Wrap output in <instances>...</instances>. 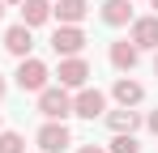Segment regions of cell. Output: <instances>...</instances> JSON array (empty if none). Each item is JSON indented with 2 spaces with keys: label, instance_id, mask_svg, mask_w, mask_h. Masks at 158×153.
<instances>
[{
  "label": "cell",
  "instance_id": "obj_1",
  "mask_svg": "<svg viewBox=\"0 0 158 153\" xmlns=\"http://www.w3.org/2000/svg\"><path fill=\"white\" fill-rule=\"evenodd\" d=\"M39 115H43V119H56V124H64V119L73 115V94H69L64 85H47V89L39 94Z\"/></svg>",
  "mask_w": 158,
  "mask_h": 153
},
{
  "label": "cell",
  "instance_id": "obj_2",
  "mask_svg": "<svg viewBox=\"0 0 158 153\" xmlns=\"http://www.w3.org/2000/svg\"><path fill=\"white\" fill-rule=\"evenodd\" d=\"M47 76H52V68H47L43 60L26 55V60L17 64V89H22V94H43V89H47Z\"/></svg>",
  "mask_w": 158,
  "mask_h": 153
},
{
  "label": "cell",
  "instance_id": "obj_3",
  "mask_svg": "<svg viewBox=\"0 0 158 153\" xmlns=\"http://www.w3.org/2000/svg\"><path fill=\"white\" fill-rule=\"evenodd\" d=\"M52 51L60 55V60L81 55V51H85V30H81V26H60V30L52 34Z\"/></svg>",
  "mask_w": 158,
  "mask_h": 153
},
{
  "label": "cell",
  "instance_id": "obj_4",
  "mask_svg": "<svg viewBox=\"0 0 158 153\" xmlns=\"http://www.w3.org/2000/svg\"><path fill=\"white\" fill-rule=\"evenodd\" d=\"M73 115H81V119H98V115H107V94L94 89V85L77 89V94H73Z\"/></svg>",
  "mask_w": 158,
  "mask_h": 153
},
{
  "label": "cell",
  "instance_id": "obj_5",
  "mask_svg": "<svg viewBox=\"0 0 158 153\" xmlns=\"http://www.w3.org/2000/svg\"><path fill=\"white\" fill-rule=\"evenodd\" d=\"M69 145H73V132H69L64 124L47 119V124L39 128V149H43V153H64Z\"/></svg>",
  "mask_w": 158,
  "mask_h": 153
},
{
  "label": "cell",
  "instance_id": "obj_6",
  "mask_svg": "<svg viewBox=\"0 0 158 153\" xmlns=\"http://www.w3.org/2000/svg\"><path fill=\"white\" fill-rule=\"evenodd\" d=\"M60 85L64 89H85V81H90V64L81 60V55H69V60H60Z\"/></svg>",
  "mask_w": 158,
  "mask_h": 153
},
{
  "label": "cell",
  "instance_id": "obj_7",
  "mask_svg": "<svg viewBox=\"0 0 158 153\" xmlns=\"http://www.w3.org/2000/svg\"><path fill=\"white\" fill-rule=\"evenodd\" d=\"M128 43H132L137 51H158V13H154V17H137V22H132Z\"/></svg>",
  "mask_w": 158,
  "mask_h": 153
},
{
  "label": "cell",
  "instance_id": "obj_8",
  "mask_svg": "<svg viewBox=\"0 0 158 153\" xmlns=\"http://www.w3.org/2000/svg\"><path fill=\"white\" fill-rule=\"evenodd\" d=\"M30 47H34V34H30V26H9V30H4V51H9V55H17V60H26L30 55Z\"/></svg>",
  "mask_w": 158,
  "mask_h": 153
},
{
  "label": "cell",
  "instance_id": "obj_9",
  "mask_svg": "<svg viewBox=\"0 0 158 153\" xmlns=\"http://www.w3.org/2000/svg\"><path fill=\"white\" fill-rule=\"evenodd\" d=\"M111 98L120 102V106H141V102H145V85L132 81V76H120V81L111 85Z\"/></svg>",
  "mask_w": 158,
  "mask_h": 153
},
{
  "label": "cell",
  "instance_id": "obj_10",
  "mask_svg": "<svg viewBox=\"0 0 158 153\" xmlns=\"http://www.w3.org/2000/svg\"><path fill=\"white\" fill-rule=\"evenodd\" d=\"M85 13H90V0H60V4H52V17L60 26H81Z\"/></svg>",
  "mask_w": 158,
  "mask_h": 153
},
{
  "label": "cell",
  "instance_id": "obj_11",
  "mask_svg": "<svg viewBox=\"0 0 158 153\" xmlns=\"http://www.w3.org/2000/svg\"><path fill=\"white\" fill-rule=\"evenodd\" d=\"M103 119H107V128H111V136H115V132H137V128H141L137 106H115V111H107Z\"/></svg>",
  "mask_w": 158,
  "mask_h": 153
},
{
  "label": "cell",
  "instance_id": "obj_12",
  "mask_svg": "<svg viewBox=\"0 0 158 153\" xmlns=\"http://www.w3.org/2000/svg\"><path fill=\"white\" fill-rule=\"evenodd\" d=\"M17 9H22V26H30V30L52 22V0H22Z\"/></svg>",
  "mask_w": 158,
  "mask_h": 153
},
{
  "label": "cell",
  "instance_id": "obj_13",
  "mask_svg": "<svg viewBox=\"0 0 158 153\" xmlns=\"http://www.w3.org/2000/svg\"><path fill=\"white\" fill-rule=\"evenodd\" d=\"M107 55H111V64H115L120 73H132V68H137V60H141V51L132 47L128 38H124V43H111V51H107Z\"/></svg>",
  "mask_w": 158,
  "mask_h": 153
},
{
  "label": "cell",
  "instance_id": "obj_14",
  "mask_svg": "<svg viewBox=\"0 0 158 153\" xmlns=\"http://www.w3.org/2000/svg\"><path fill=\"white\" fill-rule=\"evenodd\" d=\"M103 22L107 26H128L132 22V0H103Z\"/></svg>",
  "mask_w": 158,
  "mask_h": 153
},
{
  "label": "cell",
  "instance_id": "obj_15",
  "mask_svg": "<svg viewBox=\"0 0 158 153\" xmlns=\"http://www.w3.org/2000/svg\"><path fill=\"white\" fill-rule=\"evenodd\" d=\"M107 153H141V145H137V136H132V132H115V136H111V145H107Z\"/></svg>",
  "mask_w": 158,
  "mask_h": 153
},
{
  "label": "cell",
  "instance_id": "obj_16",
  "mask_svg": "<svg viewBox=\"0 0 158 153\" xmlns=\"http://www.w3.org/2000/svg\"><path fill=\"white\" fill-rule=\"evenodd\" d=\"M0 153H26L22 132H0Z\"/></svg>",
  "mask_w": 158,
  "mask_h": 153
},
{
  "label": "cell",
  "instance_id": "obj_17",
  "mask_svg": "<svg viewBox=\"0 0 158 153\" xmlns=\"http://www.w3.org/2000/svg\"><path fill=\"white\" fill-rule=\"evenodd\" d=\"M145 128H150V132L158 136V111H150V119H145Z\"/></svg>",
  "mask_w": 158,
  "mask_h": 153
},
{
  "label": "cell",
  "instance_id": "obj_18",
  "mask_svg": "<svg viewBox=\"0 0 158 153\" xmlns=\"http://www.w3.org/2000/svg\"><path fill=\"white\" fill-rule=\"evenodd\" d=\"M77 153H107V149H98V145H81Z\"/></svg>",
  "mask_w": 158,
  "mask_h": 153
},
{
  "label": "cell",
  "instance_id": "obj_19",
  "mask_svg": "<svg viewBox=\"0 0 158 153\" xmlns=\"http://www.w3.org/2000/svg\"><path fill=\"white\" fill-rule=\"evenodd\" d=\"M4 94H9V81H4V76H0V98H4Z\"/></svg>",
  "mask_w": 158,
  "mask_h": 153
},
{
  "label": "cell",
  "instance_id": "obj_20",
  "mask_svg": "<svg viewBox=\"0 0 158 153\" xmlns=\"http://www.w3.org/2000/svg\"><path fill=\"white\" fill-rule=\"evenodd\" d=\"M0 4H4V9H9V4H22V0H0Z\"/></svg>",
  "mask_w": 158,
  "mask_h": 153
},
{
  "label": "cell",
  "instance_id": "obj_21",
  "mask_svg": "<svg viewBox=\"0 0 158 153\" xmlns=\"http://www.w3.org/2000/svg\"><path fill=\"white\" fill-rule=\"evenodd\" d=\"M154 76H158V55H154Z\"/></svg>",
  "mask_w": 158,
  "mask_h": 153
},
{
  "label": "cell",
  "instance_id": "obj_22",
  "mask_svg": "<svg viewBox=\"0 0 158 153\" xmlns=\"http://www.w3.org/2000/svg\"><path fill=\"white\" fill-rule=\"evenodd\" d=\"M0 17H4V4H0Z\"/></svg>",
  "mask_w": 158,
  "mask_h": 153
},
{
  "label": "cell",
  "instance_id": "obj_23",
  "mask_svg": "<svg viewBox=\"0 0 158 153\" xmlns=\"http://www.w3.org/2000/svg\"><path fill=\"white\" fill-rule=\"evenodd\" d=\"M150 4H154V9H158V0H150Z\"/></svg>",
  "mask_w": 158,
  "mask_h": 153
},
{
  "label": "cell",
  "instance_id": "obj_24",
  "mask_svg": "<svg viewBox=\"0 0 158 153\" xmlns=\"http://www.w3.org/2000/svg\"><path fill=\"white\" fill-rule=\"evenodd\" d=\"M0 132H4V128H0Z\"/></svg>",
  "mask_w": 158,
  "mask_h": 153
}]
</instances>
